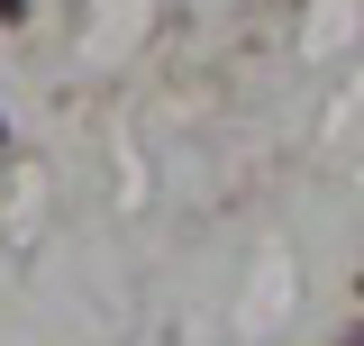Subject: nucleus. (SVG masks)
Masks as SVG:
<instances>
[]
</instances>
